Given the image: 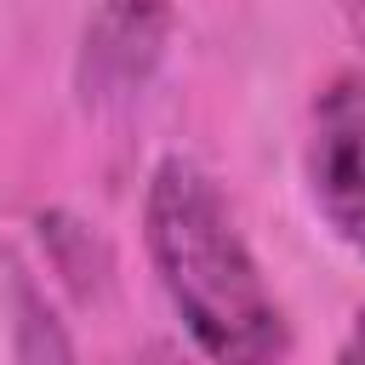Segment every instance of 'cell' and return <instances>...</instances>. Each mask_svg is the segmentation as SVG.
<instances>
[{"label": "cell", "mask_w": 365, "mask_h": 365, "mask_svg": "<svg viewBox=\"0 0 365 365\" xmlns=\"http://www.w3.org/2000/svg\"><path fill=\"white\" fill-rule=\"evenodd\" d=\"M143 365H182V359H177L171 348H148V354H143Z\"/></svg>", "instance_id": "cell-6"}, {"label": "cell", "mask_w": 365, "mask_h": 365, "mask_svg": "<svg viewBox=\"0 0 365 365\" xmlns=\"http://www.w3.org/2000/svg\"><path fill=\"white\" fill-rule=\"evenodd\" d=\"M171 40V0H97L80 34V103L86 108H120L143 97Z\"/></svg>", "instance_id": "cell-2"}, {"label": "cell", "mask_w": 365, "mask_h": 365, "mask_svg": "<svg viewBox=\"0 0 365 365\" xmlns=\"http://www.w3.org/2000/svg\"><path fill=\"white\" fill-rule=\"evenodd\" d=\"M308 188L325 222L365 251V74H336L308 120Z\"/></svg>", "instance_id": "cell-3"}, {"label": "cell", "mask_w": 365, "mask_h": 365, "mask_svg": "<svg viewBox=\"0 0 365 365\" xmlns=\"http://www.w3.org/2000/svg\"><path fill=\"white\" fill-rule=\"evenodd\" d=\"M336 365H365V308L354 314V325H348V342H342Z\"/></svg>", "instance_id": "cell-5"}, {"label": "cell", "mask_w": 365, "mask_h": 365, "mask_svg": "<svg viewBox=\"0 0 365 365\" xmlns=\"http://www.w3.org/2000/svg\"><path fill=\"white\" fill-rule=\"evenodd\" d=\"M11 319H17V359L23 365H74L68 331L46 308V297L29 285L23 268H11Z\"/></svg>", "instance_id": "cell-4"}, {"label": "cell", "mask_w": 365, "mask_h": 365, "mask_svg": "<svg viewBox=\"0 0 365 365\" xmlns=\"http://www.w3.org/2000/svg\"><path fill=\"white\" fill-rule=\"evenodd\" d=\"M143 234L148 257L160 268L165 297L177 302L188 336L205 348L211 365H285L291 359V331L262 285V268L251 245L240 240L217 182L171 154L148 177L143 200Z\"/></svg>", "instance_id": "cell-1"}]
</instances>
